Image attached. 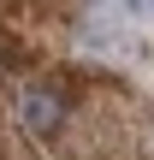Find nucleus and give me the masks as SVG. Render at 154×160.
<instances>
[{
	"label": "nucleus",
	"mask_w": 154,
	"mask_h": 160,
	"mask_svg": "<svg viewBox=\"0 0 154 160\" xmlns=\"http://www.w3.org/2000/svg\"><path fill=\"white\" fill-rule=\"evenodd\" d=\"M18 119H24L30 137H53L65 125V89L59 83H30L24 101H18Z\"/></svg>",
	"instance_id": "nucleus-1"
},
{
	"label": "nucleus",
	"mask_w": 154,
	"mask_h": 160,
	"mask_svg": "<svg viewBox=\"0 0 154 160\" xmlns=\"http://www.w3.org/2000/svg\"><path fill=\"white\" fill-rule=\"evenodd\" d=\"M0 65H12V71H18V65H30V48H24V42H12V36H0Z\"/></svg>",
	"instance_id": "nucleus-2"
},
{
	"label": "nucleus",
	"mask_w": 154,
	"mask_h": 160,
	"mask_svg": "<svg viewBox=\"0 0 154 160\" xmlns=\"http://www.w3.org/2000/svg\"><path fill=\"white\" fill-rule=\"evenodd\" d=\"M148 12H154V0H148Z\"/></svg>",
	"instance_id": "nucleus-3"
}]
</instances>
